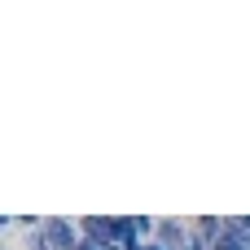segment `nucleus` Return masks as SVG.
Returning <instances> with one entry per match:
<instances>
[{
  "mask_svg": "<svg viewBox=\"0 0 250 250\" xmlns=\"http://www.w3.org/2000/svg\"><path fill=\"white\" fill-rule=\"evenodd\" d=\"M132 224H136V237H141V242H154V233H158V215H132Z\"/></svg>",
  "mask_w": 250,
  "mask_h": 250,
  "instance_id": "nucleus-5",
  "label": "nucleus"
},
{
  "mask_svg": "<svg viewBox=\"0 0 250 250\" xmlns=\"http://www.w3.org/2000/svg\"><path fill=\"white\" fill-rule=\"evenodd\" d=\"M233 220H237V229H242V233H250V215H233Z\"/></svg>",
  "mask_w": 250,
  "mask_h": 250,
  "instance_id": "nucleus-10",
  "label": "nucleus"
},
{
  "mask_svg": "<svg viewBox=\"0 0 250 250\" xmlns=\"http://www.w3.org/2000/svg\"><path fill=\"white\" fill-rule=\"evenodd\" d=\"M18 233V215H0V237H13Z\"/></svg>",
  "mask_w": 250,
  "mask_h": 250,
  "instance_id": "nucleus-8",
  "label": "nucleus"
},
{
  "mask_svg": "<svg viewBox=\"0 0 250 250\" xmlns=\"http://www.w3.org/2000/svg\"><path fill=\"white\" fill-rule=\"evenodd\" d=\"M44 229V215H35V211H26V215H18V233L26 237V233H40Z\"/></svg>",
  "mask_w": 250,
  "mask_h": 250,
  "instance_id": "nucleus-6",
  "label": "nucleus"
},
{
  "mask_svg": "<svg viewBox=\"0 0 250 250\" xmlns=\"http://www.w3.org/2000/svg\"><path fill=\"white\" fill-rule=\"evenodd\" d=\"M189 237H193V224H189V220H180V215H158V233H154L158 246L185 250V246H189Z\"/></svg>",
  "mask_w": 250,
  "mask_h": 250,
  "instance_id": "nucleus-2",
  "label": "nucleus"
},
{
  "mask_svg": "<svg viewBox=\"0 0 250 250\" xmlns=\"http://www.w3.org/2000/svg\"><path fill=\"white\" fill-rule=\"evenodd\" d=\"M79 233L97 246H110V215H79Z\"/></svg>",
  "mask_w": 250,
  "mask_h": 250,
  "instance_id": "nucleus-3",
  "label": "nucleus"
},
{
  "mask_svg": "<svg viewBox=\"0 0 250 250\" xmlns=\"http://www.w3.org/2000/svg\"><path fill=\"white\" fill-rule=\"evenodd\" d=\"M79 250H101V246H97V242H88V237H83V242H79Z\"/></svg>",
  "mask_w": 250,
  "mask_h": 250,
  "instance_id": "nucleus-11",
  "label": "nucleus"
},
{
  "mask_svg": "<svg viewBox=\"0 0 250 250\" xmlns=\"http://www.w3.org/2000/svg\"><path fill=\"white\" fill-rule=\"evenodd\" d=\"M44 237L53 242V250H79V215H44Z\"/></svg>",
  "mask_w": 250,
  "mask_h": 250,
  "instance_id": "nucleus-1",
  "label": "nucleus"
},
{
  "mask_svg": "<svg viewBox=\"0 0 250 250\" xmlns=\"http://www.w3.org/2000/svg\"><path fill=\"white\" fill-rule=\"evenodd\" d=\"M185 250H211V242H207V237H198V233H193V237H189V246Z\"/></svg>",
  "mask_w": 250,
  "mask_h": 250,
  "instance_id": "nucleus-9",
  "label": "nucleus"
},
{
  "mask_svg": "<svg viewBox=\"0 0 250 250\" xmlns=\"http://www.w3.org/2000/svg\"><path fill=\"white\" fill-rule=\"evenodd\" d=\"M141 250H167V246H158V242H145V246H141Z\"/></svg>",
  "mask_w": 250,
  "mask_h": 250,
  "instance_id": "nucleus-12",
  "label": "nucleus"
},
{
  "mask_svg": "<svg viewBox=\"0 0 250 250\" xmlns=\"http://www.w3.org/2000/svg\"><path fill=\"white\" fill-rule=\"evenodd\" d=\"M189 224H193V233H198V237H207V242H211V250H215L220 233H224V224H229V215H193Z\"/></svg>",
  "mask_w": 250,
  "mask_h": 250,
  "instance_id": "nucleus-4",
  "label": "nucleus"
},
{
  "mask_svg": "<svg viewBox=\"0 0 250 250\" xmlns=\"http://www.w3.org/2000/svg\"><path fill=\"white\" fill-rule=\"evenodd\" d=\"M18 246H22V250H53V242H48V237H44V229H40V233H26Z\"/></svg>",
  "mask_w": 250,
  "mask_h": 250,
  "instance_id": "nucleus-7",
  "label": "nucleus"
}]
</instances>
